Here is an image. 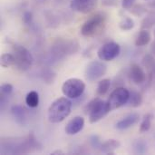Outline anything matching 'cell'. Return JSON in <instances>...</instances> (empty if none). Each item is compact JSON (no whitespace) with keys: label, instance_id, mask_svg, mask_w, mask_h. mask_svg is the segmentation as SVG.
<instances>
[{"label":"cell","instance_id":"cell-2","mask_svg":"<svg viewBox=\"0 0 155 155\" xmlns=\"http://www.w3.org/2000/svg\"><path fill=\"white\" fill-rule=\"evenodd\" d=\"M107 24V15L97 13L87 19L81 27V34L84 37H94L102 34Z\"/></svg>","mask_w":155,"mask_h":155},{"label":"cell","instance_id":"cell-29","mask_svg":"<svg viewBox=\"0 0 155 155\" xmlns=\"http://www.w3.org/2000/svg\"><path fill=\"white\" fill-rule=\"evenodd\" d=\"M131 12H132L134 15L139 16V15H142L143 14H144V13L146 12V10H145V8H144L142 5H134V7H132Z\"/></svg>","mask_w":155,"mask_h":155},{"label":"cell","instance_id":"cell-15","mask_svg":"<svg viewBox=\"0 0 155 155\" xmlns=\"http://www.w3.org/2000/svg\"><path fill=\"white\" fill-rule=\"evenodd\" d=\"M120 145H121V143L119 141L114 140V139H110V140H107V141L102 143L99 151L104 153H106V154H113L114 152L120 147Z\"/></svg>","mask_w":155,"mask_h":155},{"label":"cell","instance_id":"cell-5","mask_svg":"<svg viewBox=\"0 0 155 155\" xmlns=\"http://www.w3.org/2000/svg\"><path fill=\"white\" fill-rule=\"evenodd\" d=\"M85 90V84L79 78H69L62 85V92L64 96L70 99L81 97Z\"/></svg>","mask_w":155,"mask_h":155},{"label":"cell","instance_id":"cell-13","mask_svg":"<svg viewBox=\"0 0 155 155\" xmlns=\"http://www.w3.org/2000/svg\"><path fill=\"white\" fill-rule=\"evenodd\" d=\"M139 120H140V115L137 113L129 114L117 122V124H115V128L119 131L127 130L132 126H134V124H136L139 122Z\"/></svg>","mask_w":155,"mask_h":155},{"label":"cell","instance_id":"cell-26","mask_svg":"<svg viewBox=\"0 0 155 155\" xmlns=\"http://www.w3.org/2000/svg\"><path fill=\"white\" fill-rule=\"evenodd\" d=\"M41 77L43 81L46 84H53L55 79V74L51 70H44Z\"/></svg>","mask_w":155,"mask_h":155},{"label":"cell","instance_id":"cell-23","mask_svg":"<svg viewBox=\"0 0 155 155\" xmlns=\"http://www.w3.org/2000/svg\"><path fill=\"white\" fill-rule=\"evenodd\" d=\"M153 116L151 114H147L143 116V119L140 125V133H146L150 130L152 126V121Z\"/></svg>","mask_w":155,"mask_h":155},{"label":"cell","instance_id":"cell-14","mask_svg":"<svg viewBox=\"0 0 155 155\" xmlns=\"http://www.w3.org/2000/svg\"><path fill=\"white\" fill-rule=\"evenodd\" d=\"M11 113H12V115L14 116L15 122L24 126L26 124V113H25V110L23 106L19 105V104H15V105H13L12 108H11Z\"/></svg>","mask_w":155,"mask_h":155},{"label":"cell","instance_id":"cell-10","mask_svg":"<svg viewBox=\"0 0 155 155\" xmlns=\"http://www.w3.org/2000/svg\"><path fill=\"white\" fill-rule=\"evenodd\" d=\"M97 2L98 0H73L70 6L74 11L78 13L88 14L95 8Z\"/></svg>","mask_w":155,"mask_h":155},{"label":"cell","instance_id":"cell-32","mask_svg":"<svg viewBox=\"0 0 155 155\" xmlns=\"http://www.w3.org/2000/svg\"><path fill=\"white\" fill-rule=\"evenodd\" d=\"M152 51H153V54L155 55V42L152 45Z\"/></svg>","mask_w":155,"mask_h":155},{"label":"cell","instance_id":"cell-6","mask_svg":"<svg viewBox=\"0 0 155 155\" xmlns=\"http://www.w3.org/2000/svg\"><path fill=\"white\" fill-rule=\"evenodd\" d=\"M79 44L75 40H58L52 47V53L55 57H64L78 50Z\"/></svg>","mask_w":155,"mask_h":155},{"label":"cell","instance_id":"cell-33","mask_svg":"<svg viewBox=\"0 0 155 155\" xmlns=\"http://www.w3.org/2000/svg\"><path fill=\"white\" fill-rule=\"evenodd\" d=\"M150 5H151V6H153V7H155V0H153Z\"/></svg>","mask_w":155,"mask_h":155},{"label":"cell","instance_id":"cell-34","mask_svg":"<svg viewBox=\"0 0 155 155\" xmlns=\"http://www.w3.org/2000/svg\"><path fill=\"white\" fill-rule=\"evenodd\" d=\"M154 36H155V31H154Z\"/></svg>","mask_w":155,"mask_h":155},{"label":"cell","instance_id":"cell-8","mask_svg":"<svg viewBox=\"0 0 155 155\" xmlns=\"http://www.w3.org/2000/svg\"><path fill=\"white\" fill-rule=\"evenodd\" d=\"M107 71V65L103 61L94 60L90 62L84 71L86 79L89 82H94L103 77Z\"/></svg>","mask_w":155,"mask_h":155},{"label":"cell","instance_id":"cell-21","mask_svg":"<svg viewBox=\"0 0 155 155\" xmlns=\"http://www.w3.org/2000/svg\"><path fill=\"white\" fill-rule=\"evenodd\" d=\"M133 152L135 154H144L147 152V143L143 139L135 140L133 143Z\"/></svg>","mask_w":155,"mask_h":155},{"label":"cell","instance_id":"cell-7","mask_svg":"<svg viewBox=\"0 0 155 155\" xmlns=\"http://www.w3.org/2000/svg\"><path fill=\"white\" fill-rule=\"evenodd\" d=\"M130 97V91L124 87H116L108 98V104L111 111L118 109L128 103Z\"/></svg>","mask_w":155,"mask_h":155},{"label":"cell","instance_id":"cell-24","mask_svg":"<svg viewBox=\"0 0 155 155\" xmlns=\"http://www.w3.org/2000/svg\"><path fill=\"white\" fill-rule=\"evenodd\" d=\"M119 27L123 31H130L134 27V21L129 17V16H124L119 23Z\"/></svg>","mask_w":155,"mask_h":155},{"label":"cell","instance_id":"cell-1","mask_svg":"<svg viewBox=\"0 0 155 155\" xmlns=\"http://www.w3.org/2000/svg\"><path fill=\"white\" fill-rule=\"evenodd\" d=\"M72 110V103L67 97H60L54 100L49 106L47 111L48 121L52 124H59L63 122L70 114Z\"/></svg>","mask_w":155,"mask_h":155},{"label":"cell","instance_id":"cell-19","mask_svg":"<svg viewBox=\"0 0 155 155\" xmlns=\"http://www.w3.org/2000/svg\"><path fill=\"white\" fill-rule=\"evenodd\" d=\"M128 103H129V106H131V107H134V108L139 107L143 103L142 94L136 91L130 92V97H129Z\"/></svg>","mask_w":155,"mask_h":155},{"label":"cell","instance_id":"cell-16","mask_svg":"<svg viewBox=\"0 0 155 155\" xmlns=\"http://www.w3.org/2000/svg\"><path fill=\"white\" fill-rule=\"evenodd\" d=\"M151 34L147 29H143L137 35L136 39H135V45L136 46H144L146 45H148L151 41Z\"/></svg>","mask_w":155,"mask_h":155},{"label":"cell","instance_id":"cell-3","mask_svg":"<svg viewBox=\"0 0 155 155\" xmlns=\"http://www.w3.org/2000/svg\"><path fill=\"white\" fill-rule=\"evenodd\" d=\"M111 112L108 102L100 98H94L84 107V113L89 116L90 124H95L105 117Z\"/></svg>","mask_w":155,"mask_h":155},{"label":"cell","instance_id":"cell-27","mask_svg":"<svg viewBox=\"0 0 155 155\" xmlns=\"http://www.w3.org/2000/svg\"><path fill=\"white\" fill-rule=\"evenodd\" d=\"M0 91H1V97H7L9 96L12 92H13V85L10 84H4L1 85V88H0Z\"/></svg>","mask_w":155,"mask_h":155},{"label":"cell","instance_id":"cell-25","mask_svg":"<svg viewBox=\"0 0 155 155\" xmlns=\"http://www.w3.org/2000/svg\"><path fill=\"white\" fill-rule=\"evenodd\" d=\"M155 25V12L149 14L142 22V28L148 29L153 27Z\"/></svg>","mask_w":155,"mask_h":155},{"label":"cell","instance_id":"cell-4","mask_svg":"<svg viewBox=\"0 0 155 155\" xmlns=\"http://www.w3.org/2000/svg\"><path fill=\"white\" fill-rule=\"evenodd\" d=\"M13 52L15 56V67L21 71L25 72L29 70L33 64L34 58L32 54L23 45L14 44L13 45Z\"/></svg>","mask_w":155,"mask_h":155},{"label":"cell","instance_id":"cell-22","mask_svg":"<svg viewBox=\"0 0 155 155\" xmlns=\"http://www.w3.org/2000/svg\"><path fill=\"white\" fill-rule=\"evenodd\" d=\"M0 64L1 66L4 68H7L9 66H14L15 65V56L12 54H3L0 58Z\"/></svg>","mask_w":155,"mask_h":155},{"label":"cell","instance_id":"cell-18","mask_svg":"<svg viewBox=\"0 0 155 155\" xmlns=\"http://www.w3.org/2000/svg\"><path fill=\"white\" fill-rule=\"evenodd\" d=\"M111 84H112V81L108 78L101 80L97 84V89H96L97 94L99 96H104V94H106L111 87Z\"/></svg>","mask_w":155,"mask_h":155},{"label":"cell","instance_id":"cell-30","mask_svg":"<svg viewBox=\"0 0 155 155\" xmlns=\"http://www.w3.org/2000/svg\"><path fill=\"white\" fill-rule=\"evenodd\" d=\"M22 19H23V22H24L25 25L30 24V23L32 22V20H33V15H32V13L29 12V11L25 12L24 15H23V18H22Z\"/></svg>","mask_w":155,"mask_h":155},{"label":"cell","instance_id":"cell-12","mask_svg":"<svg viewBox=\"0 0 155 155\" xmlns=\"http://www.w3.org/2000/svg\"><path fill=\"white\" fill-rule=\"evenodd\" d=\"M84 126V119L82 116H75L67 123L64 131L68 135H75L83 130Z\"/></svg>","mask_w":155,"mask_h":155},{"label":"cell","instance_id":"cell-11","mask_svg":"<svg viewBox=\"0 0 155 155\" xmlns=\"http://www.w3.org/2000/svg\"><path fill=\"white\" fill-rule=\"evenodd\" d=\"M129 78L130 80L134 83L135 84H143L146 79H147V76H146V74L145 72L143 71V69L137 64H133L131 66H130V69H129Z\"/></svg>","mask_w":155,"mask_h":155},{"label":"cell","instance_id":"cell-31","mask_svg":"<svg viewBox=\"0 0 155 155\" xmlns=\"http://www.w3.org/2000/svg\"><path fill=\"white\" fill-rule=\"evenodd\" d=\"M135 0H123L122 2V7L124 9H130L133 7Z\"/></svg>","mask_w":155,"mask_h":155},{"label":"cell","instance_id":"cell-20","mask_svg":"<svg viewBox=\"0 0 155 155\" xmlns=\"http://www.w3.org/2000/svg\"><path fill=\"white\" fill-rule=\"evenodd\" d=\"M25 103L31 108H35L39 104V94L35 91H30L25 96Z\"/></svg>","mask_w":155,"mask_h":155},{"label":"cell","instance_id":"cell-35","mask_svg":"<svg viewBox=\"0 0 155 155\" xmlns=\"http://www.w3.org/2000/svg\"><path fill=\"white\" fill-rule=\"evenodd\" d=\"M154 74H155V70H154Z\"/></svg>","mask_w":155,"mask_h":155},{"label":"cell","instance_id":"cell-17","mask_svg":"<svg viewBox=\"0 0 155 155\" xmlns=\"http://www.w3.org/2000/svg\"><path fill=\"white\" fill-rule=\"evenodd\" d=\"M143 64L149 72V77L150 79H152L153 74L155 70V58L150 54H145L143 58Z\"/></svg>","mask_w":155,"mask_h":155},{"label":"cell","instance_id":"cell-9","mask_svg":"<svg viewBox=\"0 0 155 155\" xmlns=\"http://www.w3.org/2000/svg\"><path fill=\"white\" fill-rule=\"evenodd\" d=\"M121 52L119 44L115 42H108L103 45L97 51L98 58L104 62H109L115 59Z\"/></svg>","mask_w":155,"mask_h":155},{"label":"cell","instance_id":"cell-28","mask_svg":"<svg viewBox=\"0 0 155 155\" xmlns=\"http://www.w3.org/2000/svg\"><path fill=\"white\" fill-rule=\"evenodd\" d=\"M89 143L91 147H93L95 150H100L102 143L100 142V138L97 135H92L89 138Z\"/></svg>","mask_w":155,"mask_h":155}]
</instances>
